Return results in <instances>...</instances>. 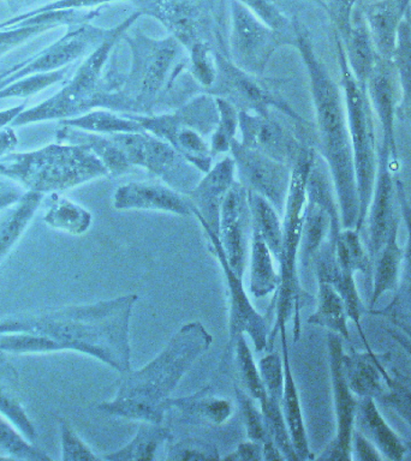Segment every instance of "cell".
<instances>
[{"label":"cell","mask_w":411,"mask_h":461,"mask_svg":"<svg viewBox=\"0 0 411 461\" xmlns=\"http://www.w3.org/2000/svg\"><path fill=\"white\" fill-rule=\"evenodd\" d=\"M137 294H125L92 304L68 305L0 320V334L38 333L54 341L56 352L75 351L93 357L118 373L132 370L129 330Z\"/></svg>","instance_id":"1"},{"label":"cell","mask_w":411,"mask_h":461,"mask_svg":"<svg viewBox=\"0 0 411 461\" xmlns=\"http://www.w3.org/2000/svg\"><path fill=\"white\" fill-rule=\"evenodd\" d=\"M129 31L122 40L130 47L132 64L125 75L110 72L111 92L101 107L124 114L153 115L175 110L202 93L178 40L172 35L153 39L140 29Z\"/></svg>","instance_id":"2"},{"label":"cell","mask_w":411,"mask_h":461,"mask_svg":"<svg viewBox=\"0 0 411 461\" xmlns=\"http://www.w3.org/2000/svg\"><path fill=\"white\" fill-rule=\"evenodd\" d=\"M296 43L306 70L316 119V143L319 155L326 162L337 197L342 229H355L359 218V197L353 168L352 140L342 86L314 49L308 29L295 22Z\"/></svg>","instance_id":"3"},{"label":"cell","mask_w":411,"mask_h":461,"mask_svg":"<svg viewBox=\"0 0 411 461\" xmlns=\"http://www.w3.org/2000/svg\"><path fill=\"white\" fill-rule=\"evenodd\" d=\"M212 342V335L198 321L183 324L147 366L123 374L114 398L96 409L107 416L161 424L169 395Z\"/></svg>","instance_id":"4"},{"label":"cell","mask_w":411,"mask_h":461,"mask_svg":"<svg viewBox=\"0 0 411 461\" xmlns=\"http://www.w3.org/2000/svg\"><path fill=\"white\" fill-rule=\"evenodd\" d=\"M141 14L160 22L189 56L190 74L202 92L215 79L216 50L229 56L226 0H130Z\"/></svg>","instance_id":"5"},{"label":"cell","mask_w":411,"mask_h":461,"mask_svg":"<svg viewBox=\"0 0 411 461\" xmlns=\"http://www.w3.org/2000/svg\"><path fill=\"white\" fill-rule=\"evenodd\" d=\"M335 50L341 85L348 117L350 140L355 168L357 197H359V218L355 230L361 232L367 220L375 176L378 167V144L375 140L373 110L368 99L367 88L356 81L346 59L344 45L334 32Z\"/></svg>","instance_id":"6"},{"label":"cell","mask_w":411,"mask_h":461,"mask_svg":"<svg viewBox=\"0 0 411 461\" xmlns=\"http://www.w3.org/2000/svg\"><path fill=\"white\" fill-rule=\"evenodd\" d=\"M151 135L171 144L187 161L207 173L212 168L213 155L207 137L215 132L219 121L215 97L196 94L175 110L153 115L126 114Z\"/></svg>","instance_id":"7"},{"label":"cell","mask_w":411,"mask_h":461,"mask_svg":"<svg viewBox=\"0 0 411 461\" xmlns=\"http://www.w3.org/2000/svg\"><path fill=\"white\" fill-rule=\"evenodd\" d=\"M215 79L204 93L230 101L238 111L270 117L278 110L303 126L309 122L285 99L281 88L288 79L249 74L238 68L226 53L216 50Z\"/></svg>","instance_id":"8"},{"label":"cell","mask_w":411,"mask_h":461,"mask_svg":"<svg viewBox=\"0 0 411 461\" xmlns=\"http://www.w3.org/2000/svg\"><path fill=\"white\" fill-rule=\"evenodd\" d=\"M124 153L129 165L147 169L151 176L187 194L202 178L200 169L191 165L171 146L148 131L111 135Z\"/></svg>","instance_id":"9"},{"label":"cell","mask_w":411,"mask_h":461,"mask_svg":"<svg viewBox=\"0 0 411 461\" xmlns=\"http://www.w3.org/2000/svg\"><path fill=\"white\" fill-rule=\"evenodd\" d=\"M230 3L229 57L249 74L263 76L280 47L294 46L296 35L273 31L238 0Z\"/></svg>","instance_id":"10"},{"label":"cell","mask_w":411,"mask_h":461,"mask_svg":"<svg viewBox=\"0 0 411 461\" xmlns=\"http://www.w3.org/2000/svg\"><path fill=\"white\" fill-rule=\"evenodd\" d=\"M326 342L337 428H335L334 438L316 457V460H352V435L355 430L359 398L350 389L342 370V353H344L342 339L328 331Z\"/></svg>","instance_id":"11"},{"label":"cell","mask_w":411,"mask_h":461,"mask_svg":"<svg viewBox=\"0 0 411 461\" xmlns=\"http://www.w3.org/2000/svg\"><path fill=\"white\" fill-rule=\"evenodd\" d=\"M230 153L236 167L237 182L245 189L265 197L281 218L290 186L292 166L251 149L237 139L231 143Z\"/></svg>","instance_id":"12"},{"label":"cell","mask_w":411,"mask_h":461,"mask_svg":"<svg viewBox=\"0 0 411 461\" xmlns=\"http://www.w3.org/2000/svg\"><path fill=\"white\" fill-rule=\"evenodd\" d=\"M208 238L209 249L222 266L224 276L229 291V345L227 353L233 351L234 342L238 335L247 333L254 342L256 352L266 351L270 324L266 317L259 313L249 301L243 286V277H240L231 268L224 251L222 241L213 230L202 227Z\"/></svg>","instance_id":"13"},{"label":"cell","mask_w":411,"mask_h":461,"mask_svg":"<svg viewBox=\"0 0 411 461\" xmlns=\"http://www.w3.org/2000/svg\"><path fill=\"white\" fill-rule=\"evenodd\" d=\"M397 168L392 160L391 150L388 144H378V167L375 176L373 194L368 208V252L371 262L385 244L392 223L398 218L396 212L397 200L396 178Z\"/></svg>","instance_id":"14"},{"label":"cell","mask_w":411,"mask_h":461,"mask_svg":"<svg viewBox=\"0 0 411 461\" xmlns=\"http://www.w3.org/2000/svg\"><path fill=\"white\" fill-rule=\"evenodd\" d=\"M251 214L248 203V190L234 182L222 207L219 240L227 262L238 276L243 277L249 241L251 240Z\"/></svg>","instance_id":"15"},{"label":"cell","mask_w":411,"mask_h":461,"mask_svg":"<svg viewBox=\"0 0 411 461\" xmlns=\"http://www.w3.org/2000/svg\"><path fill=\"white\" fill-rule=\"evenodd\" d=\"M238 129L243 146L265 154L274 160L294 165L303 146L301 140L270 117L238 111Z\"/></svg>","instance_id":"16"},{"label":"cell","mask_w":411,"mask_h":461,"mask_svg":"<svg viewBox=\"0 0 411 461\" xmlns=\"http://www.w3.org/2000/svg\"><path fill=\"white\" fill-rule=\"evenodd\" d=\"M367 94L371 110L380 122L382 142L391 150L392 160L398 164L395 119L400 100L398 75L393 60L382 59L378 56L377 63L367 81Z\"/></svg>","instance_id":"17"},{"label":"cell","mask_w":411,"mask_h":461,"mask_svg":"<svg viewBox=\"0 0 411 461\" xmlns=\"http://www.w3.org/2000/svg\"><path fill=\"white\" fill-rule=\"evenodd\" d=\"M234 173L236 167L233 158L225 157L212 166L197 185L187 194L193 214L196 216L198 222L202 227L213 230L218 237L224 200L233 184L236 182Z\"/></svg>","instance_id":"18"},{"label":"cell","mask_w":411,"mask_h":461,"mask_svg":"<svg viewBox=\"0 0 411 461\" xmlns=\"http://www.w3.org/2000/svg\"><path fill=\"white\" fill-rule=\"evenodd\" d=\"M114 205L117 211H154L180 216L193 215L187 194L166 185L160 180L132 182L115 190Z\"/></svg>","instance_id":"19"},{"label":"cell","mask_w":411,"mask_h":461,"mask_svg":"<svg viewBox=\"0 0 411 461\" xmlns=\"http://www.w3.org/2000/svg\"><path fill=\"white\" fill-rule=\"evenodd\" d=\"M391 362V353H377L373 348L359 351L350 346L349 351L342 353V370L350 389L357 398L380 400L385 394L389 375L388 366Z\"/></svg>","instance_id":"20"},{"label":"cell","mask_w":411,"mask_h":461,"mask_svg":"<svg viewBox=\"0 0 411 461\" xmlns=\"http://www.w3.org/2000/svg\"><path fill=\"white\" fill-rule=\"evenodd\" d=\"M396 190L400 215L406 223L407 233L406 247L403 249L399 286L395 297L386 308L370 310V312L371 315L386 317L391 321L393 326L398 327L411 337V204L406 185L399 176L396 178Z\"/></svg>","instance_id":"21"},{"label":"cell","mask_w":411,"mask_h":461,"mask_svg":"<svg viewBox=\"0 0 411 461\" xmlns=\"http://www.w3.org/2000/svg\"><path fill=\"white\" fill-rule=\"evenodd\" d=\"M361 6L378 56L382 59L393 60L398 42L399 25L406 16L409 3L404 0H377L373 3H361Z\"/></svg>","instance_id":"22"},{"label":"cell","mask_w":411,"mask_h":461,"mask_svg":"<svg viewBox=\"0 0 411 461\" xmlns=\"http://www.w3.org/2000/svg\"><path fill=\"white\" fill-rule=\"evenodd\" d=\"M355 429L377 447L384 459L400 461L409 452L402 438L382 417L377 400L373 398L359 399Z\"/></svg>","instance_id":"23"},{"label":"cell","mask_w":411,"mask_h":461,"mask_svg":"<svg viewBox=\"0 0 411 461\" xmlns=\"http://www.w3.org/2000/svg\"><path fill=\"white\" fill-rule=\"evenodd\" d=\"M400 216L392 223L385 244L373 259V276H371V295L368 312L375 309V305L382 295L398 290L400 272H402L403 249L398 243Z\"/></svg>","instance_id":"24"},{"label":"cell","mask_w":411,"mask_h":461,"mask_svg":"<svg viewBox=\"0 0 411 461\" xmlns=\"http://www.w3.org/2000/svg\"><path fill=\"white\" fill-rule=\"evenodd\" d=\"M281 346H283V367H284V393L281 398V410H283L285 423L290 434L292 445L299 457V461L314 459L310 453L308 436H306L305 420L299 402V396L294 374H292L290 358H288V346L287 328L279 331Z\"/></svg>","instance_id":"25"},{"label":"cell","mask_w":411,"mask_h":461,"mask_svg":"<svg viewBox=\"0 0 411 461\" xmlns=\"http://www.w3.org/2000/svg\"><path fill=\"white\" fill-rule=\"evenodd\" d=\"M171 409L178 411L187 424L222 425L233 412V403L213 394L211 385L183 398H169L168 410Z\"/></svg>","instance_id":"26"},{"label":"cell","mask_w":411,"mask_h":461,"mask_svg":"<svg viewBox=\"0 0 411 461\" xmlns=\"http://www.w3.org/2000/svg\"><path fill=\"white\" fill-rule=\"evenodd\" d=\"M350 70L361 86H367L368 78L377 63L378 53L364 20L362 6L357 4L352 14V28L348 41L342 43Z\"/></svg>","instance_id":"27"},{"label":"cell","mask_w":411,"mask_h":461,"mask_svg":"<svg viewBox=\"0 0 411 461\" xmlns=\"http://www.w3.org/2000/svg\"><path fill=\"white\" fill-rule=\"evenodd\" d=\"M17 384L18 377L13 367L5 359L0 358V414L9 420L25 438L36 443L38 431L21 402Z\"/></svg>","instance_id":"28"},{"label":"cell","mask_w":411,"mask_h":461,"mask_svg":"<svg viewBox=\"0 0 411 461\" xmlns=\"http://www.w3.org/2000/svg\"><path fill=\"white\" fill-rule=\"evenodd\" d=\"M348 321L349 315L342 295L327 281L317 280L316 310L309 316L308 323L323 327L350 341Z\"/></svg>","instance_id":"29"},{"label":"cell","mask_w":411,"mask_h":461,"mask_svg":"<svg viewBox=\"0 0 411 461\" xmlns=\"http://www.w3.org/2000/svg\"><path fill=\"white\" fill-rule=\"evenodd\" d=\"M252 234L265 241L273 258L279 263L283 254V222L276 208L261 194L248 190Z\"/></svg>","instance_id":"30"},{"label":"cell","mask_w":411,"mask_h":461,"mask_svg":"<svg viewBox=\"0 0 411 461\" xmlns=\"http://www.w3.org/2000/svg\"><path fill=\"white\" fill-rule=\"evenodd\" d=\"M41 201L42 194H24L0 220V265L5 261L11 250L16 247L18 240L23 236Z\"/></svg>","instance_id":"31"},{"label":"cell","mask_w":411,"mask_h":461,"mask_svg":"<svg viewBox=\"0 0 411 461\" xmlns=\"http://www.w3.org/2000/svg\"><path fill=\"white\" fill-rule=\"evenodd\" d=\"M172 438V432L161 424L141 421L135 438L128 445L104 456L110 461L154 460L159 447Z\"/></svg>","instance_id":"32"},{"label":"cell","mask_w":411,"mask_h":461,"mask_svg":"<svg viewBox=\"0 0 411 461\" xmlns=\"http://www.w3.org/2000/svg\"><path fill=\"white\" fill-rule=\"evenodd\" d=\"M233 391L242 416H243L248 438L262 445L263 460H285L283 454L280 453L269 434V429H267L262 412L256 409L254 399L240 385H234Z\"/></svg>","instance_id":"33"},{"label":"cell","mask_w":411,"mask_h":461,"mask_svg":"<svg viewBox=\"0 0 411 461\" xmlns=\"http://www.w3.org/2000/svg\"><path fill=\"white\" fill-rule=\"evenodd\" d=\"M393 63H395L400 86L397 115L411 126V27L407 10L399 25L398 42H397Z\"/></svg>","instance_id":"34"},{"label":"cell","mask_w":411,"mask_h":461,"mask_svg":"<svg viewBox=\"0 0 411 461\" xmlns=\"http://www.w3.org/2000/svg\"><path fill=\"white\" fill-rule=\"evenodd\" d=\"M335 261L339 268L352 270L353 273L363 274L367 286L371 288L373 276V262L370 252L364 249L359 230L355 229H342L334 241Z\"/></svg>","instance_id":"35"},{"label":"cell","mask_w":411,"mask_h":461,"mask_svg":"<svg viewBox=\"0 0 411 461\" xmlns=\"http://www.w3.org/2000/svg\"><path fill=\"white\" fill-rule=\"evenodd\" d=\"M273 31L295 35L297 14L295 4L298 0H238ZM324 10V0H313Z\"/></svg>","instance_id":"36"},{"label":"cell","mask_w":411,"mask_h":461,"mask_svg":"<svg viewBox=\"0 0 411 461\" xmlns=\"http://www.w3.org/2000/svg\"><path fill=\"white\" fill-rule=\"evenodd\" d=\"M92 219L90 212L82 205L57 194H52L49 209L43 216L47 225L75 236L86 233L92 225Z\"/></svg>","instance_id":"37"},{"label":"cell","mask_w":411,"mask_h":461,"mask_svg":"<svg viewBox=\"0 0 411 461\" xmlns=\"http://www.w3.org/2000/svg\"><path fill=\"white\" fill-rule=\"evenodd\" d=\"M272 256L265 241L251 234V292L255 298L265 297L279 286L280 276L274 270Z\"/></svg>","instance_id":"38"},{"label":"cell","mask_w":411,"mask_h":461,"mask_svg":"<svg viewBox=\"0 0 411 461\" xmlns=\"http://www.w3.org/2000/svg\"><path fill=\"white\" fill-rule=\"evenodd\" d=\"M71 133V142L88 147L107 168L108 176H114V178L124 176L132 168L124 153L111 135H101V133L88 131Z\"/></svg>","instance_id":"39"},{"label":"cell","mask_w":411,"mask_h":461,"mask_svg":"<svg viewBox=\"0 0 411 461\" xmlns=\"http://www.w3.org/2000/svg\"><path fill=\"white\" fill-rule=\"evenodd\" d=\"M68 124L82 129L83 131L101 133V135L146 131L135 119L124 113H114L111 110L94 111L92 113L72 119Z\"/></svg>","instance_id":"40"},{"label":"cell","mask_w":411,"mask_h":461,"mask_svg":"<svg viewBox=\"0 0 411 461\" xmlns=\"http://www.w3.org/2000/svg\"><path fill=\"white\" fill-rule=\"evenodd\" d=\"M0 457L24 461H49L52 457L29 441L9 420L0 414Z\"/></svg>","instance_id":"41"},{"label":"cell","mask_w":411,"mask_h":461,"mask_svg":"<svg viewBox=\"0 0 411 461\" xmlns=\"http://www.w3.org/2000/svg\"><path fill=\"white\" fill-rule=\"evenodd\" d=\"M233 351L236 353L234 360H236L238 374H240L242 384L244 385V391L252 399L258 400L260 403L266 402L267 392L265 384H263L259 366H256L255 360L252 358L251 351L249 348L247 340H245L244 334L238 335L236 342H234Z\"/></svg>","instance_id":"42"},{"label":"cell","mask_w":411,"mask_h":461,"mask_svg":"<svg viewBox=\"0 0 411 461\" xmlns=\"http://www.w3.org/2000/svg\"><path fill=\"white\" fill-rule=\"evenodd\" d=\"M261 412L265 418L267 429L272 436L280 453L283 454L285 460L299 461L297 453L292 445L290 434L287 423H285L283 410H281V402L279 400L267 396L266 402L260 403Z\"/></svg>","instance_id":"43"},{"label":"cell","mask_w":411,"mask_h":461,"mask_svg":"<svg viewBox=\"0 0 411 461\" xmlns=\"http://www.w3.org/2000/svg\"><path fill=\"white\" fill-rule=\"evenodd\" d=\"M219 111V121L211 136V153L213 158L230 151L231 143L236 139L238 129V110L230 101L215 97Z\"/></svg>","instance_id":"44"},{"label":"cell","mask_w":411,"mask_h":461,"mask_svg":"<svg viewBox=\"0 0 411 461\" xmlns=\"http://www.w3.org/2000/svg\"><path fill=\"white\" fill-rule=\"evenodd\" d=\"M386 384L388 389L380 402L391 407L411 431V377L395 369L386 378Z\"/></svg>","instance_id":"45"},{"label":"cell","mask_w":411,"mask_h":461,"mask_svg":"<svg viewBox=\"0 0 411 461\" xmlns=\"http://www.w3.org/2000/svg\"><path fill=\"white\" fill-rule=\"evenodd\" d=\"M59 427L61 457L63 461H100L92 449L82 441L78 432L64 418H58Z\"/></svg>","instance_id":"46"},{"label":"cell","mask_w":411,"mask_h":461,"mask_svg":"<svg viewBox=\"0 0 411 461\" xmlns=\"http://www.w3.org/2000/svg\"><path fill=\"white\" fill-rule=\"evenodd\" d=\"M166 459L176 461L220 460L215 445L200 438L182 439L169 448Z\"/></svg>","instance_id":"47"},{"label":"cell","mask_w":411,"mask_h":461,"mask_svg":"<svg viewBox=\"0 0 411 461\" xmlns=\"http://www.w3.org/2000/svg\"><path fill=\"white\" fill-rule=\"evenodd\" d=\"M259 371L265 384L267 396L279 400L284 393L283 359L278 352L269 353L259 362Z\"/></svg>","instance_id":"48"},{"label":"cell","mask_w":411,"mask_h":461,"mask_svg":"<svg viewBox=\"0 0 411 461\" xmlns=\"http://www.w3.org/2000/svg\"><path fill=\"white\" fill-rule=\"evenodd\" d=\"M360 0H324V11L330 17L334 32L342 43L348 41L352 28L353 10Z\"/></svg>","instance_id":"49"},{"label":"cell","mask_w":411,"mask_h":461,"mask_svg":"<svg viewBox=\"0 0 411 461\" xmlns=\"http://www.w3.org/2000/svg\"><path fill=\"white\" fill-rule=\"evenodd\" d=\"M112 2H121V0H57V2L50 3L49 5L41 6L36 11H32V13L20 14V16L14 18V20L7 21L5 23L0 24V28L18 24L20 22H23L28 20V18L36 16V14L53 13V11L86 9V7L101 6L104 5V4Z\"/></svg>","instance_id":"50"},{"label":"cell","mask_w":411,"mask_h":461,"mask_svg":"<svg viewBox=\"0 0 411 461\" xmlns=\"http://www.w3.org/2000/svg\"><path fill=\"white\" fill-rule=\"evenodd\" d=\"M352 457L361 461L384 460L377 447L356 429L352 435Z\"/></svg>","instance_id":"51"},{"label":"cell","mask_w":411,"mask_h":461,"mask_svg":"<svg viewBox=\"0 0 411 461\" xmlns=\"http://www.w3.org/2000/svg\"><path fill=\"white\" fill-rule=\"evenodd\" d=\"M223 459L231 461H261L263 460L262 445L254 441L241 443V445H238L236 452L224 456Z\"/></svg>","instance_id":"52"},{"label":"cell","mask_w":411,"mask_h":461,"mask_svg":"<svg viewBox=\"0 0 411 461\" xmlns=\"http://www.w3.org/2000/svg\"><path fill=\"white\" fill-rule=\"evenodd\" d=\"M386 333L389 335L392 340H395L397 344L400 346L406 351V355L411 359V337L406 334V331L399 330L398 327L392 326L385 328Z\"/></svg>","instance_id":"53"},{"label":"cell","mask_w":411,"mask_h":461,"mask_svg":"<svg viewBox=\"0 0 411 461\" xmlns=\"http://www.w3.org/2000/svg\"><path fill=\"white\" fill-rule=\"evenodd\" d=\"M4 2L7 4V6L10 7L13 13H17V11L23 9V7L32 5L36 0H4Z\"/></svg>","instance_id":"54"},{"label":"cell","mask_w":411,"mask_h":461,"mask_svg":"<svg viewBox=\"0 0 411 461\" xmlns=\"http://www.w3.org/2000/svg\"><path fill=\"white\" fill-rule=\"evenodd\" d=\"M16 198L17 196L14 194H0V209L13 203Z\"/></svg>","instance_id":"55"},{"label":"cell","mask_w":411,"mask_h":461,"mask_svg":"<svg viewBox=\"0 0 411 461\" xmlns=\"http://www.w3.org/2000/svg\"><path fill=\"white\" fill-rule=\"evenodd\" d=\"M407 16H409L410 27H411V0H410L409 7H407Z\"/></svg>","instance_id":"56"},{"label":"cell","mask_w":411,"mask_h":461,"mask_svg":"<svg viewBox=\"0 0 411 461\" xmlns=\"http://www.w3.org/2000/svg\"><path fill=\"white\" fill-rule=\"evenodd\" d=\"M404 2L410 3V0H404Z\"/></svg>","instance_id":"57"}]
</instances>
